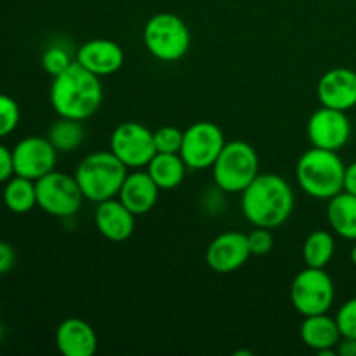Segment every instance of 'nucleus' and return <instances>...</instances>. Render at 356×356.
<instances>
[{
    "label": "nucleus",
    "instance_id": "1",
    "mask_svg": "<svg viewBox=\"0 0 356 356\" xmlns=\"http://www.w3.org/2000/svg\"><path fill=\"white\" fill-rule=\"evenodd\" d=\"M294 191L287 179L273 172L257 174L242 191L243 218L252 226L275 229L285 225L294 212Z\"/></svg>",
    "mask_w": 356,
    "mask_h": 356
},
{
    "label": "nucleus",
    "instance_id": "2",
    "mask_svg": "<svg viewBox=\"0 0 356 356\" xmlns=\"http://www.w3.org/2000/svg\"><path fill=\"white\" fill-rule=\"evenodd\" d=\"M52 110L65 118L87 120L103 103V86L99 76L73 61L51 83Z\"/></svg>",
    "mask_w": 356,
    "mask_h": 356
},
{
    "label": "nucleus",
    "instance_id": "3",
    "mask_svg": "<svg viewBox=\"0 0 356 356\" xmlns=\"http://www.w3.org/2000/svg\"><path fill=\"white\" fill-rule=\"evenodd\" d=\"M346 165L337 152L309 148L301 155L296 165V177L301 190L312 198L330 200L344 190Z\"/></svg>",
    "mask_w": 356,
    "mask_h": 356
},
{
    "label": "nucleus",
    "instance_id": "4",
    "mask_svg": "<svg viewBox=\"0 0 356 356\" xmlns=\"http://www.w3.org/2000/svg\"><path fill=\"white\" fill-rule=\"evenodd\" d=\"M127 174V165H124L108 149V152H94L87 155L76 165L73 176L82 190L83 198L94 204H101L118 197V191Z\"/></svg>",
    "mask_w": 356,
    "mask_h": 356
},
{
    "label": "nucleus",
    "instance_id": "5",
    "mask_svg": "<svg viewBox=\"0 0 356 356\" xmlns=\"http://www.w3.org/2000/svg\"><path fill=\"white\" fill-rule=\"evenodd\" d=\"M146 49L155 59L174 63L188 54L191 33L188 24L177 14L159 13L149 17L143 30Z\"/></svg>",
    "mask_w": 356,
    "mask_h": 356
},
{
    "label": "nucleus",
    "instance_id": "6",
    "mask_svg": "<svg viewBox=\"0 0 356 356\" xmlns=\"http://www.w3.org/2000/svg\"><path fill=\"white\" fill-rule=\"evenodd\" d=\"M259 174V156L245 141L226 143L212 165L216 186L225 193H242Z\"/></svg>",
    "mask_w": 356,
    "mask_h": 356
},
{
    "label": "nucleus",
    "instance_id": "7",
    "mask_svg": "<svg viewBox=\"0 0 356 356\" xmlns=\"http://www.w3.org/2000/svg\"><path fill=\"white\" fill-rule=\"evenodd\" d=\"M336 299V287L325 268H309L299 271L291 284V302L302 316L329 313Z\"/></svg>",
    "mask_w": 356,
    "mask_h": 356
},
{
    "label": "nucleus",
    "instance_id": "8",
    "mask_svg": "<svg viewBox=\"0 0 356 356\" xmlns=\"http://www.w3.org/2000/svg\"><path fill=\"white\" fill-rule=\"evenodd\" d=\"M37 186V207L52 218H73L82 207V190L75 176H68L59 170L45 174L35 181Z\"/></svg>",
    "mask_w": 356,
    "mask_h": 356
},
{
    "label": "nucleus",
    "instance_id": "9",
    "mask_svg": "<svg viewBox=\"0 0 356 356\" xmlns=\"http://www.w3.org/2000/svg\"><path fill=\"white\" fill-rule=\"evenodd\" d=\"M225 145L226 139L222 129L214 122L200 120L184 131L179 155L188 169H212Z\"/></svg>",
    "mask_w": 356,
    "mask_h": 356
},
{
    "label": "nucleus",
    "instance_id": "10",
    "mask_svg": "<svg viewBox=\"0 0 356 356\" xmlns=\"http://www.w3.org/2000/svg\"><path fill=\"white\" fill-rule=\"evenodd\" d=\"M110 152L127 169H143L156 155L153 132L138 122H122L111 132Z\"/></svg>",
    "mask_w": 356,
    "mask_h": 356
},
{
    "label": "nucleus",
    "instance_id": "11",
    "mask_svg": "<svg viewBox=\"0 0 356 356\" xmlns=\"http://www.w3.org/2000/svg\"><path fill=\"white\" fill-rule=\"evenodd\" d=\"M58 160V149L47 138L28 136L16 143L13 148L14 174L37 181L52 172Z\"/></svg>",
    "mask_w": 356,
    "mask_h": 356
},
{
    "label": "nucleus",
    "instance_id": "12",
    "mask_svg": "<svg viewBox=\"0 0 356 356\" xmlns=\"http://www.w3.org/2000/svg\"><path fill=\"white\" fill-rule=\"evenodd\" d=\"M308 139L315 148L339 152L351 138V122L346 111L322 106L309 117Z\"/></svg>",
    "mask_w": 356,
    "mask_h": 356
},
{
    "label": "nucleus",
    "instance_id": "13",
    "mask_svg": "<svg viewBox=\"0 0 356 356\" xmlns=\"http://www.w3.org/2000/svg\"><path fill=\"white\" fill-rule=\"evenodd\" d=\"M252 256L245 233L225 232L216 236L207 247L205 261L212 271L221 275L235 273Z\"/></svg>",
    "mask_w": 356,
    "mask_h": 356
},
{
    "label": "nucleus",
    "instance_id": "14",
    "mask_svg": "<svg viewBox=\"0 0 356 356\" xmlns=\"http://www.w3.org/2000/svg\"><path fill=\"white\" fill-rule=\"evenodd\" d=\"M320 104L348 111L356 106V72L350 68H332L322 75L316 86Z\"/></svg>",
    "mask_w": 356,
    "mask_h": 356
},
{
    "label": "nucleus",
    "instance_id": "15",
    "mask_svg": "<svg viewBox=\"0 0 356 356\" xmlns=\"http://www.w3.org/2000/svg\"><path fill=\"white\" fill-rule=\"evenodd\" d=\"M75 61L94 75L108 76L124 66L125 54L120 45L110 38H92L76 51Z\"/></svg>",
    "mask_w": 356,
    "mask_h": 356
},
{
    "label": "nucleus",
    "instance_id": "16",
    "mask_svg": "<svg viewBox=\"0 0 356 356\" xmlns=\"http://www.w3.org/2000/svg\"><path fill=\"white\" fill-rule=\"evenodd\" d=\"M136 218L120 200L110 198L97 204L94 212V225L97 232L110 242H125L136 229Z\"/></svg>",
    "mask_w": 356,
    "mask_h": 356
},
{
    "label": "nucleus",
    "instance_id": "17",
    "mask_svg": "<svg viewBox=\"0 0 356 356\" xmlns=\"http://www.w3.org/2000/svg\"><path fill=\"white\" fill-rule=\"evenodd\" d=\"M56 346L65 356H92L97 351L96 330L82 318H66L56 330Z\"/></svg>",
    "mask_w": 356,
    "mask_h": 356
},
{
    "label": "nucleus",
    "instance_id": "18",
    "mask_svg": "<svg viewBox=\"0 0 356 356\" xmlns=\"http://www.w3.org/2000/svg\"><path fill=\"white\" fill-rule=\"evenodd\" d=\"M160 188L148 174V170H136L127 174L120 191L118 200L136 216H143L155 207L159 200Z\"/></svg>",
    "mask_w": 356,
    "mask_h": 356
},
{
    "label": "nucleus",
    "instance_id": "19",
    "mask_svg": "<svg viewBox=\"0 0 356 356\" xmlns=\"http://www.w3.org/2000/svg\"><path fill=\"white\" fill-rule=\"evenodd\" d=\"M302 343L312 350L318 351L320 355H336V346L341 341V330L336 322V316H329L327 313L322 315L305 316L301 323Z\"/></svg>",
    "mask_w": 356,
    "mask_h": 356
},
{
    "label": "nucleus",
    "instance_id": "20",
    "mask_svg": "<svg viewBox=\"0 0 356 356\" xmlns=\"http://www.w3.org/2000/svg\"><path fill=\"white\" fill-rule=\"evenodd\" d=\"M327 221L336 235L356 242V195L341 191L327 205Z\"/></svg>",
    "mask_w": 356,
    "mask_h": 356
},
{
    "label": "nucleus",
    "instance_id": "21",
    "mask_svg": "<svg viewBox=\"0 0 356 356\" xmlns=\"http://www.w3.org/2000/svg\"><path fill=\"white\" fill-rule=\"evenodd\" d=\"M146 170L160 191H169L183 184L188 167L179 153H156L152 162L146 165Z\"/></svg>",
    "mask_w": 356,
    "mask_h": 356
},
{
    "label": "nucleus",
    "instance_id": "22",
    "mask_svg": "<svg viewBox=\"0 0 356 356\" xmlns=\"http://www.w3.org/2000/svg\"><path fill=\"white\" fill-rule=\"evenodd\" d=\"M2 200L13 214H28L37 207V186L35 181L14 174L6 183Z\"/></svg>",
    "mask_w": 356,
    "mask_h": 356
},
{
    "label": "nucleus",
    "instance_id": "23",
    "mask_svg": "<svg viewBox=\"0 0 356 356\" xmlns=\"http://www.w3.org/2000/svg\"><path fill=\"white\" fill-rule=\"evenodd\" d=\"M47 139L52 143L58 153H70L79 149L86 139V129H83L82 122L73 120V118L59 117L54 124L49 127Z\"/></svg>",
    "mask_w": 356,
    "mask_h": 356
},
{
    "label": "nucleus",
    "instance_id": "24",
    "mask_svg": "<svg viewBox=\"0 0 356 356\" xmlns=\"http://www.w3.org/2000/svg\"><path fill=\"white\" fill-rule=\"evenodd\" d=\"M334 252H336V240L332 233L325 229L309 233L302 245V259L309 268H325L332 261Z\"/></svg>",
    "mask_w": 356,
    "mask_h": 356
},
{
    "label": "nucleus",
    "instance_id": "25",
    "mask_svg": "<svg viewBox=\"0 0 356 356\" xmlns=\"http://www.w3.org/2000/svg\"><path fill=\"white\" fill-rule=\"evenodd\" d=\"M21 120V110L16 99L0 92V141L13 134Z\"/></svg>",
    "mask_w": 356,
    "mask_h": 356
},
{
    "label": "nucleus",
    "instance_id": "26",
    "mask_svg": "<svg viewBox=\"0 0 356 356\" xmlns=\"http://www.w3.org/2000/svg\"><path fill=\"white\" fill-rule=\"evenodd\" d=\"M72 58H70L68 51L61 45H49L44 52H42V68L54 79L59 73L65 72L70 65H72Z\"/></svg>",
    "mask_w": 356,
    "mask_h": 356
},
{
    "label": "nucleus",
    "instance_id": "27",
    "mask_svg": "<svg viewBox=\"0 0 356 356\" xmlns=\"http://www.w3.org/2000/svg\"><path fill=\"white\" fill-rule=\"evenodd\" d=\"M183 136L184 131L174 127V125L156 129L153 132L156 153H179L181 146H183Z\"/></svg>",
    "mask_w": 356,
    "mask_h": 356
},
{
    "label": "nucleus",
    "instance_id": "28",
    "mask_svg": "<svg viewBox=\"0 0 356 356\" xmlns=\"http://www.w3.org/2000/svg\"><path fill=\"white\" fill-rule=\"evenodd\" d=\"M247 240H249V249L252 256H266L275 245V235L271 229L261 228V226H254L252 232L247 235Z\"/></svg>",
    "mask_w": 356,
    "mask_h": 356
},
{
    "label": "nucleus",
    "instance_id": "29",
    "mask_svg": "<svg viewBox=\"0 0 356 356\" xmlns=\"http://www.w3.org/2000/svg\"><path fill=\"white\" fill-rule=\"evenodd\" d=\"M336 322L339 325L341 336L356 339V298L348 299L341 306L336 315Z\"/></svg>",
    "mask_w": 356,
    "mask_h": 356
},
{
    "label": "nucleus",
    "instance_id": "30",
    "mask_svg": "<svg viewBox=\"0 0 356 356\" xmlns=\"http://www.w3.org/2000/svg\"><path fill=\"white\" fill-rule=\"evenodd\" d=\"M14 176V162L13 149L7 148L0 143V184L7 183Z\"/></svg>",
    "mask_w": 356,
    "mask_h": 356
},
{
    "label": "nucleus",
    "instance_id": "31",
    "mask_svg": "<svg viewBox=\"0 0 356 356\" xmlns=\"http://www.w3.org/2000/svg\"><path fill=\"white\" fill-rule=\"evenodd\" d=\"M14 264H16V250L10 243L0 240V277L9 273Z\"/></svg>",
    "mask_w": 356,
    "mask_h": 356
},
{
    "label": "nucleus",
    "instance_id": "32",
    "mask_svg": "<svg viewBox=\"0 0 356 356\" xmlns=\"http://www.w3.org/2000/svg\"><path fill=\"white\" fill-rule=\"evenodd\" d=\"M336 353L339 356H356V339L341 337L339 344L336 346Z\"/></svg>",
    "mask_w": 356,
    "mask_h": 356
},
{
    "label": "nucleus",
    "instance_id": "33",
    "mask_svg": "<svg viewBox=\"0 0 356 356\" xmlns=\"http://www.w3.org/2000/svg\"><path fill=\"white\" fill-rule=\"evenodd\" d=\"M344 191L356 195V162L346 167V172H344Z\"/></svg>",
    "mask_w": 356,
    "mask_h": 356
},
{
    "label": "nucleus",
    "instance_id": "34",
    "mask_svg": "<svg viewBox=\"0 0 356 356\" xmlns=\"http://www.w3.org/2000/svg\"><path fill=\"white\" fill-rule=\"evenodd\" d=\"M350 259H351V263H353L356 266V243H355L353 249H351V252H350Z\"/></svg>",
    "mask_w": 356,
    "mask_h": 356
},
{
    "label": "nucleus",
    "instance_id": "35",
    "mask_svg": "<svg viewBox=\"0 0 356 356\" xmlns=\"http://www.w3.org/2000/svg\"><path fill=\"white\" fill-rule=\"evenodd\" d=\"M2 336H3V325L0 323V339H2Z\"/></svg>",
    "mask_w": 356,
    "mask_h": 356
}]
</instances>
